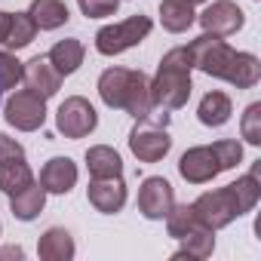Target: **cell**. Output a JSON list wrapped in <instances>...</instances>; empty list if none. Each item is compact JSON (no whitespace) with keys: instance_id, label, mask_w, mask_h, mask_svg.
<instances>
[{"instance_id":"ba28073f","label":"cell","mask_w":261,"mask_h":261,"mask_svg":"<svg viewBox=\"0 0 261 261\" xmlns=\"http://www.w3.org/2000/svg\"><path fill=\"white\" fill-rule=\"evenodd\" d=\"M4 120L13 129H19V133H34V129H40L46 123V98L31 89H19L7 98Z\"/></svg>"},{"instance_id":"4fadbf2b","label":"cell","mask_w":261,"mask_h":261,"mask_svg":"<svg viewBox=\"0 0 261 261\" xmlns=\"http://www.w3.org/2000/svg\"><path fill=\"white\" fill-rule=\"evenodd\" d=\"M86 197L89 203L105 212V215H114L126 206V185H123V175H114V178H92L89 188H86Z\"/></svg>"},{"instance_id":"3957f363","label":"cell","mask_w":261,"mask_h":261,"mask_svg":"<svg viewBox=\"0 0 261 261\" xmlns=\"http://www.w3.org/2000/svg\"><path fill=\"white\" fill-rule=\"evenodd\" d=\"M98 95L108 108L126 111L129 117L145 120L154 117V101H151V80L142 71L133 68H108L98 77Z\"/></svg>"},{"instance_id":"7a4b0ae2","label":"cell","mask_w":261,"mask_h":261,"mask_svg":"<svg viewBox=\"0 0 261 261\" xmlns=\"http://www.w3.org/2000/svg\"><path fill=\"white\" fill-rule=\"evenodd\" d=\"M261 200V185H258V163L252 166L249 175H240L237 181L218 188V191H206L200 194L191 206L197 212V218L212 227V230H221L227 227L230 221H237L240 215L252 212Z\"/></svg>"},{"instance_id":"7c38bea8","label":"cell","mask_w":261,"mask_h":261,"mask_svg":"<svg viewBox=\"0 0 261 261\" xmlns=\"http://www.w3.org/2000/svg\"><path fill=\"white\" fill-rule=\"evenodd\" d=\"M22 80L31 92H37L43 98H53L62 89V74L49 65L46 56H34L31 62H25L22 65Z\"/></svg>"},{"instance_id":"ac0fdd59","label":"cell","mask_w":261,"mask_h":261,"mask_svg":"<svg viewBox=\"0 0 261 261\" xmlns=\"http://www.w3.org/2000/svg\"><path fill=\"white\" fill-rule=\"evenodd\" d=\"M230 114H233V105H230V95H227V92L212 89V92H206V95L200 98L197 117H200V123H203V126L218 129V126H224V123L230 120Z\"/></svg>"},{"instance_id":"5b68a950","label":"cell","mask_w":261,"mask_h":261,"mask_svg":"<svg viewBox=\"0 0 261 261\" xmlns=\"http://www.w3.org/2000/svg\"><path fill=\"white\" fill-rule=\"evenodd\" d=\"M240 160H243V145L237 139H221L215 145H200V148L185 151L178 160V172L191 185H206L215 175L233 169Z\"/></svg>"},{"instance_id":"9c48e42d","label":"cell","mask_w":261,"mask_h":261,"mask_svg":"<svg viewBox=\"0 0 261 261\" xmlns=\"http://www.w3.org/2000/svg\"><path fill=\"white\" fill-rule=\"evenodd\" d=\"M98 126V114L83 95H68L56 111V129L65 139H86Z\"/></svg>"},{"instance_id":"e0dca14e","label":"cell","mask_w":261,"mask_h":261,"mask_svg":"<svg viewBox=\"0 0 261 261\" xmlns=\"http://www.w3.org/2000/svg\"><path fill=\"white\" fill-rule=\"evenodd\" d=\"M83 56H86V49H83V43L77 40V37H68V40H59L49 53H46V59H49V65L62 74V77H71V74H77V68L83 65Z\"/></svg>"},{"instance_id":"cb8c5ba5","label":"cell","mask_w":261,"mask_h":261,"mask_svg":"<svg viewBox=\"0 0 261 261\" xmlns=\"http://www.w3.org/2000/svg\"><path fill=\"white\" fill-rule=\"evenodd\" d=\"M31 181H34V172L25 163V157L0 160V191H4V194H16V191H22Z\"/></svg>"},{"instance_id":"d4e9b609","label":"cell","mask_w":261,"mask_h":261,"mask_svg":"<svg viewBox=\"0 0 261 261\" xmlns=\"http://www.w3.org/2000/svg\"><path fill=\"white\" fill-rule=\"evenodd\" d=\"M197 224H203V221L197 218V212H194L191 203H185V206H172L169 215H166V230H169L172 240H181V237H185L188 230H194Z\"/></svg>"},{"instance_id":"ffe728a7","label":"cell","mask_w":261,"mask_h":261,"mask_svg":"<svg viewBox=\"0 0 261 261\" xmlns=\"http://www.w3.org/2000/svg\"><path fill=\"white\" fill-rule=\"evenodd\" d=\"M28 16L34 19L37 31H56V28L68 25V19H71V13L62 0H31Z\"/></svg>"},{"instance_id":"277c9868","label":"cell","mask_w":261,"mask_h":261,"mask_svg":"<svg viewBox=\"0 0 261 261\" xmlns=\"http://www.w3.org/2000/svg\"><path fill=\"white\" fill-rule=\"evenodd\" d=\"M191 53L188 46H175L169 49L163 59H160V68H157V77L151 80V101L154 108H163V111H178L188 105L191 98Z\"/></svg>"},{"instance_id":"1f68e13d","label":"cell","mask_w":261,"mask_h":261,"mask_svg":"<svg viewBox=\"0 0 261 261\" xmlns=\"http://www.w3.org/2000/svg\"><path fill=\"white\" fill-rule=\"evenodd\" d=\"M191 4H194V7H197V4H206V0H191Z\"/></svg>"},{"instance_id":"836d02e7","label":"cell","mask_w":261,"mask_h":261,"mask_svg":"<svg viewBox=\"0 0 261 261\" xmlns=\"http://www.w3.org/2000/svg\"><path fill=\"white\" fill-rule=\"evenodd\" d=\"M0 95H4V89H0Z\"/></svg>"},{"instance_id":"484cf974","label":"cell","mask_w":261,"mask_h":261,"mask_svg":"<svg viewBox=\"0 0 261 261\" xmlns=\"http://www.w3.org/2000/svg\"><path fill=\"white\" fill-rule=\"evenodd\" d=\"M240 133L249 145H255V148L261 145V101H252L246 108V114L240 120Z\"/></svg>"},{"instance_id":"4316f807","label":"cell","mask_w":261,"mask_h":261,"mask_svg":"<svg viewBox=\"0 0 261 261\" xmlns=\"http://www.w3.org/2000/svg\"><path fill=\"white\" fill-rule=\"evenodd\" d=\"M22 80V62L10 53V49H0V89H13Z\"/></svg>"},{"instance_id":"f546056e","label":"cell","mask_w":261,"mask_h":261,"mask_svg":"<svg viewBox=\"0 0 261 261\" xmlns=\"http://www.w3.org/2000/svg\"><path fill=\"white\" fill-rule=\"evenodd\" d=\"M10 255L22 258V249H19V246H10V249H0V258H10Z\"/></svg>"},{"instance_id":"44dd1931","label":"cell","mask_w":261,"mask_h":261,"mask_svg":"<svg viewBox=\"0 0 261 261\" xmlns=\"http://www.w3.org/2000/svg\"><path fill=\"white\" fill-rule=\"evenodd\" d=\"M160 22L169 34H185L197 22L194 4L191 0H163L160 4Z\"/></svg>"},{"instance_id":"d6a6232c","label":"cell","mask_w":261,"mask_h":261,"mask_svg":"<svg viewBox=\"0 0 261 261\" xmlns=\"http://www.w3.org/2000/svg\"><path fill=\"white\" fill-rule=\"evenodd\" d=\"M0 230H4V224H0Z\"/></svg>"},{"instance_id":"d6986e66","label":"cell","mask_w":261,"mask_h":261,"mask_svg":"<svg viewBox=\"0 0 261 261\" xmlns=\"http://www.w3.org/2000/svg\"><path fill=\"white\" fill-rule=\"evenodd\" d=\"M215 252V230L206 227V224H197L194 230H188L181 237V249L172 255V258H194V261H203Z\"/></svg>"},{"instance_id":"8fae6325","label":"cell","mask_w":261,"mask_h":261,"mask_svg":"<svg viewBox=\"0 0 261 261\" xmlns=\"http://www.w3.org/2000/svg\"><path fill=\"white\" fill-rule=\"evenodd\" d=\"M197 22L203 25L206 34H218V37H227V34H237L243 25H246V13L233 4V0H215V4H209Z\"/></svg>"},{"instance_id":"52a82bcc","label":"cell","mask_w":261,"mask_h":261,"mask_svg":"<svg viewBox=\"0 0 261 261\" xmlns=\"http://www.w3.org/2000/svg\"><path fill=\"white\" fill-rule=\"evenodd\" d=\"M129 151L139 157V163H160L172 151V139L166 133V123L160 126L154 117L139 120V126L129 133Z\"/></svg>"},{"instance_id":"7402d4cb","label":"cell","mask_w":261,"mask_h":261,"mask_svg":"<svg viewBox=\"0 0 261 261\" xmlns=\"http://www.w3.org/2000/svg\"><path fill=\"white\" fill-rule=\"evenodd\" d=\"M86 169H89L92 178H114V175H123V160L114 148L92 145L86 151Z\"/></svg>"},{"instance_id":"5bb4252c","label":"cell","mask_w":261,"mask_h":261,"mask_svg":"<svg viewBox=\"0 0 261 261\" xmlns=\"http://www.w3.org/2000/svg\"><path fill=\"white\" fill-rule=\"evenodd\" d=\"M40 185L46 194H71L74 185H77V163L71 157H53L46 160V166L40 169Z\"/></svg>"},{"instance_id":"30bf717a","label":"cell","mask_w":261,"mask_h":261,"mask_svg":"<svg viewBox=\"0 0 261 261\" xmlns=\"http://www.w3.org/2000/svg\"><path fill=\"white\" fill-rule=\"evenodd\" d=\"M172 206H175V191L163 175H151V178L142 181V188H139V212L148 221H163Z\"/></svg>"},{"instance_id":"9a60e30c","label":"cell","mask_w":261,"mask_h":261,"mask_svg":"<svg viewBox=\"0 0 261 261\" xmlns=\"http://www.w3.org/2000/svg\"><path fill=\"white\" fill-rule=\"evenodd\" d=\"M74 252H77L74 237H71L65 227H49V230H43L40 240H37V255H40L43 261H71Z\"/></svg>"},{"instance_id":"8992f818","label":"cell","mask_w":261,"mask_h":261,"mask_svg":"<svg viewBox=\"0 0 261 261\" xmlns=\"http://www.w3.org/2000/svg\"><path fill=\"white\" fill-rule=\"evenodd\" d=\"M151 28H154V22L148 16H142V13L129 16L126 22H117V25H105V28L95 31V49L101 56H120L126 49L139 46L151 34Z\"/></svg>"},{"instance_id":"4dcf8cb0","label":"cell","mask_w":261,"mask_h":261,"mask_svg":"<svg viewBox=\"0 0 261 261\" xmlns=\"http://www.w3.org/2000/svg\"><path fill=\"white\" fill-rule=\"evenodd\" d=\"M7 22H10V13H0V40L7 34Z\"/></svg>"},{"instance_id":"6da1fadb","label":"cell","mask_w":261,"mask_h":261,"mask_svg":"<svg viewBox=\"0 0 261 261\" xmlns=\"http://www.w3.org/2000/svg\"><path fill=\"white\" fill-rule=\"evenodd\" d=\"M188 53H191V65L194 68H200L209 77L227 80L237 89H252L261 80V62L252 53L230 49L218 34H206L203 31L197 40L188 43Z\"/></svg>"},{"instance_id":"603a6c76","label":"cell","mask_w":261,"mask_h":261,"mask_svg":"<svg viewBox=\"0 0 261 261\" xmlns=\"http://www.w3.org/2000/svg\"><path fill=\"white\" fill-rule=\"evenodd\" d=\"M37 37V25L28 13H10V22H7V34H4V43L7 49H25L31 40Z\"/></svg>"},{"instance_id":"f1b7e54d","label":"cell","mask_w":261,"mask_h":261,"mask_svg":"<svg viewBox=\"0 0 261 261\" xmlns=\"http://www.w3.org/2000/svg\"><path fill=\"white\" fill-rule=\"evenodd\" d=\"M13 157H25V148L16 139H10V136L0 133V160H13Z\"/></svg>"},{"instance_id":"2e32d148","label":"cell","mask_w":261,"mask_h":261,"mask_svg":"<svg viewBox=\"0 0 261 261\" xmlns=\"http://www.w3.org/2000/svg\"><path fill=\"white\" fill-rule=\"evenodd\" d=\"M43 206H46V191H43V185H37V181H31V185H25L22 191L10 194V209H13V215H16L19 221H34V218L43 212Z\"/></svg>"},{"instance_id":"83f0119b","label":"cell","mask_w":261,"mask_h":261,"mask_svg":"<svg viewBox=\"0 0 261 261\" xmlns=\"http://www.w3.org/2000/svg\"><path fill=\"white\" fill-rule=\"evenodd\" d=\"M77 7L86 19H108L117 13L120 0H77Z\"/></svg>"}]
</instances>
